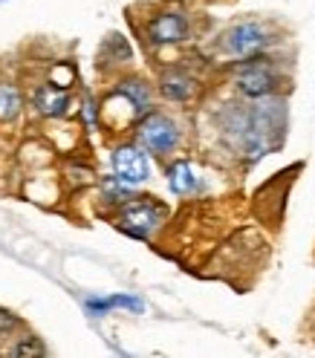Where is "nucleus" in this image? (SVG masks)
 I'll return each instance as SVG.
<instances>
[{"instance_id":"nucleus-13","label":"nucleus","mask_w":315,"mask_h":358,"mask_svg":"<svg viewBox=\"0 0 315 358\" xmlns=\"http://www.w3.org/2000/svg\"><path fill=\"white\" fill-rule=\"evenodd\" d=\"M18 327H20V321L12 315V312H0V338H9Z\"/></svg>"},{"instance_id":"nucleus-8","label":"nucleus","mask_w":315,"mask_h":358,"mask_svg":"<svg viewBox=\"0 0 315 358\" xmlns=\"http://www.w3.org/2000/svg\"><path fill=\"white\" fill-rule=\"evenodd\" d=\"M160 90H162V96L171 99V101H186L194 93V78L188 73H183V70H168L162 76Z\"/></svg>"},{"instance_id":"nucleus-11","label":"nucleus","mask_w":315,"mask_h":358,"mask_svg":"<svg viewBox=\"0 0 315 358\" xmlns=\"http://www.w3.org/2000/svg\"><path fill=\"white\" fill-rule=\"evenodd\" d=\"M122 96H127V101L133 104V110H148L150 107V93L142 81H122Z\"/></svg>"},{"instance_id":"nucleus-9","label":"nucleus","mask_w":315,"mask_h":358,"mask_svg":"<svg viewBox=\"0 0 315 358\" xmlns=\"http://www.w3.org/2000/svg\"><path fill=\"white\" fill-rule=\"evenodd\" d=\"M168 185L174 194H188L197 188V176H194V168L188 162H174L168 168Z\"/></svg>"},{"instance_id":"nucleus-14","label":"nucleus","mask_w":315,"mask_h":358,"mask_svg":"<svg viewBox=\"0 0 315 358\" xmlns=\"http://www.w3.org/2000/svg\"><path fill=\"white\" fill-rule=\"evenodd\" d=\"M52 76H55L52 84H58V87H70V76H73V73L66 70V66H55V73H52Z\"/></svg>"},{"instance_id":"nucleus-10","label":"nucleus","mask_w":315,"mask_h":358,"mask_svg":"<svg viewBox=\"0 0 315 358\" xmlns=\"http://www.w3.org/2000/svg\"><path fill=\"white\" fill-rule=\"evenodd\" d=\"M20 113V93L6 84V81H0V122H12L18 119Z\"/></svg>"},{"instance_id":"nucleus-3","label":"nucleus","mask_w":315,"mask_h":358,"mask_svg":"<svg viewBox=\"0 0 315 358\" xmlns=\"http://www.w3.org/2000/svg\"><path fill=\"white\" fill-rule=\"evenodd\" d=\"M162 220V208L153 203H127L119 214V226L133 237H148Z\"/></svg>"},{"instance_id":"nucleus-7","label":"nucleus","mask_w":315,"mask_h":358,"mask_svg":"<svg viewBox=\"0 0 315 358\" xmlns=\"http://www.w3.org/2000/svg\"><path fill=\"white\" fill-rule=\"evenodd\" d=\"M35 107H38V113L50 116V119H58V116L66 113V107H70V96H66L64 87L43 84L35 93Z\"/></svg>"},{"instance_id":"nucleus-1","label":"nucleus","mask_w":315,"mask_h":358,"mask_svg":"<svg viewBox=\"0 0 315 358\" xmlns=\"http://www.w3.org/2000/svg\"><path fill=\"white\" fill-rule=\"evenodd\" d=\"M266 43H269L266 29L260 24L246 20V24H237L226 32V38H223V50H226L229 55H234V58H252L260 50H266Z\"/></svg>"},{"instance_id":"nucleus-12","label":"nucleus","mask_w":315,"mask_h":358,"mask_svg":"<svg viewBox=\"0 0 315 358\" xmlns=\"http://www.w3.org/2000/svg\"><path fill=\"white\" fill-rule=\"evenodd\" d=\"M9 355H20V358H29V355H47V347H43L38 338H20L12 350H9Z\"/></svg>"},{"instance_id":"nucleus-6","label":"nucleus","mask_w":315,"mask_h":358,"mask_svg":"<svg viewBox=\"0 0 315 358\" xmlns=\"http://www.w3.org/2000/svg\"><path fill=\"white\" fill-rule=\"evenodd\" d=\"M148 35L153 43H179L188 38V20L179 12H162L150 20Z\"/></svg>"},{"instance_id":"nucleus-5","label":"nucleus","mask_w":315,"mask_h":358,"mask_svg":"<svg viewBox=\"0 0 315 358\" xmlns=\"http://www.w3.org/2000/svg\"><path fill=\"white\" fill-rule=\"evenodd\" d=\"M234 84H237V90L243 96L263 99V96H269L275 90V76L269 73L263 64H249V66H243V70L237 73Z\"/></svg>"},{"instance_id":"nucleus-2","label":"nucleus","mask_w":315,"mask_h":358,"mask_svg":"<svg viewBox=\"0 0 315 358\" xmlns=\"http://www.w3.org/2000/svg\"><path fill=\"white\" fill-rule=\"evenodd\" d=\"M139 142H142V148H148L150 153H168V150H174L176 142H179V130H176V124H174L168 116L150 113V116H145L142 124H139Z\"/></svg>"},{"instance_id":"nucleus-4","label":"nucleus","mask_w":315,"mask_h":358,"mask_svg":"<svg viewBox=\"0 0 315 358\" xmlns=\"http://www.w3.org/2000/svg\"><path fill=\"white\" fill-rule=\"evenodd\" d=\"M113 171H116V176L122 179V182H127V185L145 182L148 173H150L145 153L139 148H133V145H125V148L113 150Z\"/></svg>"}]
</instances>
